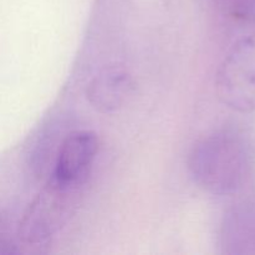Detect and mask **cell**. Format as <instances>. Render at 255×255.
I'll use <instances>...</instances> for the list:
<instances>
[{
  "instance_id": "1",
  "label": "cell",
  "mask_w": 255,
  "mask_h": 255,
  "mask_svg": "<svg viewBox=\"0 0 255 255\" xmlns=\"http://www.w3.org/2000/svg\"><path fill=\"white\" fill-rule=\"evenodd\" d=\"M253 156L246 134L237 129H221L194 143L187 166L197 186L208 193L229 196L247 183Z\"/></svg>"
},
{
  "instance_id": "5",
  "label": "cell",
  "mask_w": 255,
  "mask_h": 255,
  "mask_svg": "<svg viewBox=\"0 0 255 255\" xmlns=\"http://www.w3.org/2000/svg\"><path fill=\"white\" fill-rule=\"evenodd\" d=\"M136 90L132 75L122 66H105L87 84L86 99L100 114H112L128 102Z\"/></svg>"
},
{
  "instance_id": "3",
  "label": "cell",
  "mask_w": 255,
  "mask_h": 255,
  "mask_svg": "<svg viewBox=\"0 0 255 255\" xmlns=\"http://www.w3.org/2000/svg\"><path fill=\"white\" fill-rule=\"evenodd\" d=\"M216 94L233 111H255V31L239 39L227 52L216 75Z\"/></svg>"
},
{
  "instance_id": "4",
  "label": "cell",
  "mask_w": 255,
  "mask_h": 255,
  "mask_svg": "<svg viewBox=\"0 0 255 255\" xmlns=\"http://www.w3.org/2000/svg\"><path fill=\"white\" fill-rule=\"evenodd\" d=\"M99 151V138L89 129L75 131L62 141L51 176L62 182L82 184L87 182Z\"/></svg>"
},
{
  "instance_id": "6",
  "label": "cell",
  "mask_w": 255,
  "mask_h": 255,
  "mask_svg": "<svg viewBox=\"0 0 255 255\" xmlns=\"http://www.w3.org/2000/svg\"><path fill=\"white\" fill-rule=\"evenodd\" d=\"M221 253L255 254V202L242 201L224 214L219 229Z\"/></svg>"
},
{
  "instance_id": "7",
  "label": "cell",
  "mask_w": 255,
  "mask_h": 255,
  "mask_svg": "<svg viewBox=\"0 0 255 255\" xmlns=\"http://www.w3.org/2000/svg\"><path fill=\"white\" fill-rule=\"evenodd\" d=\"M216 2L227 16L246 24H255V0H216Z\"/></svg>"
},
{
  "instance_id": "2",
  "label": "cell",
  "mask_w": 255,
  "mask_h": 255,
  "mask_svg": "<svg viewBox=\"0 0 255 255\" xmlns=\"http://www.w3.org/2000/svg\"><path fill=\"white\" fill-rule=\"evenodd\" d=\"M82 184L51 178L22 213L16 236L21 246L40 249L69 222L82 194Z\"/></svg>"
}]
</instances>
